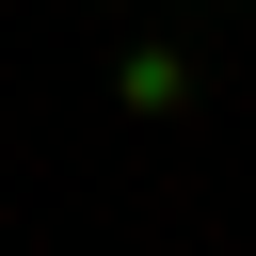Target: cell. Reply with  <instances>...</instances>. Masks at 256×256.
I'll use <instances>...</instances> for the list:
<instances>
[{
    "label": "cell",
    "instance_id": "6da1fadb",
    "mask_svg": "<svg viewBox=\"0 0 256 256\" xmlns=\"http://www.w3.org/2000/svg\"><path fill=\"white\" fill-rule=\"evenodd\" d=\"M112 96H128L144 128H176V112H192V48H160V32H144V48L112 64Z\"/></svg>",
    "mask_w": 256,
    "mask_h": 256
}]
</instances>
